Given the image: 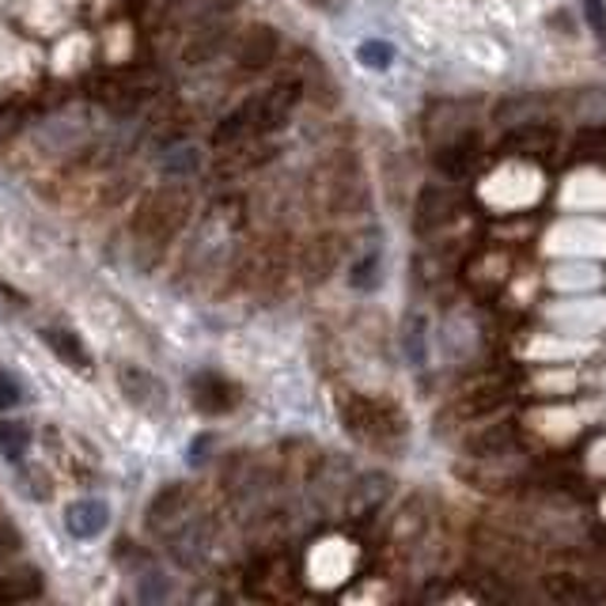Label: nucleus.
I'll use <instances>...</instances> for the list:
<instances>
[{
    "label": "nucleus",
    "mask_w": 606,
    "mask_h": 606,
    "mask_svg": "<svg viewBox=\"0 0 606 606\" xmlns=\"http://www.w3.org/2000/svg\"><path fill=\"white\" fill-rule=\"evenodd\" d=\"M550 95H543V92H520V95H508V100L497 103V110H493V118L501 121V126H523V121H538V118H546L550 114Z\"/></svg>",
    "instance_id": "obj_14"
},
{
    "label": "nucleus",
    "mask_w": 606,
    "mask_h": 606,
    "mask_svg": "<svg viewBox=\"0 0 606 606\" xmlns=\"http://www.w3.org/2000/svg\"><path fill=\"white\" fill-rule=\"evenodd\" d=\"M341 261V243L338 240H315L307 247V254H303V273L307 277H315V281H323V277H330L334 273V266Z\"/></svg>",
    "instance_id": "obj_20"
},
{
    "label": "nucleus",
    "mask_w": 606,
    "mask_h": 606,
    "mask_svg": "<svg viewBox=\"0 0 606 606\" xmlns=\"http://www.w3.org/2000/svg\"><path fill=\"white\" fill-rule=\"evenodd\" d=\"M106 523H110V508L103 501H92V497L72 501L65 508V527H69L72 538H100L106 531Z\"/></svg>",
    "instance_id": "obj_16"
},
{
    "label": "nucleus",
    "mask_w": 606,
    "mask_h": 606,
    "mask_svg": "<svg viewBox=\"0 0 606 606\" xmlns=\"http://www.w3.org/2000/svg\"><path fill=\"white\" fill-rule=\"evenodd\" d=\"M209 444H212V436H209V432H205V436L194 440V447H190V466H201L205 458H209V455H205V452H209Z\"/></svg>",
    "instance_id": "obj_29"
},
{
    "label": "nucleus",
    "mask_w": 606,
    "mask_h": 606,
    "mask_svg": "<svg viewBox=\"0 0 606 606\" xmlns=\"http://www.w3.org/2000/svg\"><path fill=\"white\" fill-rule=\"evenodd\" d=\"M561 144V133L557 126H550L546 118L538 121H523V126H512L508 133L501 137V152L508 155H527V160H550Z\"/></svg>",
    "instance_id": "obj_5"
},
{
    "label": "nucleus",
    "mask_w": 606,
    "mask_h": 606,
    "mask_svg": "<svg viewBox=\"0 0 606 606\" xmlns=\"http://www.w3.org/2000/svg\"><path fill=\"white\" fill-rule=\"evenodd\" d=\"M341 421L349 436H357L368 447H398L406 440V417L391 398L349 395L341 403Z\"/></svg>",
    "instance_id": "obj_3"
},
{
    "label": "nucleus",
    "mask_w": 606,
    "mask_h": 606,
    "mask_svg": "<svg viewBox=\"0 0 606 606\" xmlns=\"http://www.w3.org/2000/svg\"><path fill=\"white\" fill-rule=\"evenodd\" d=\"M584 8H587V20H592V27L606 38V4H603V0H584Z\"/></svg>",
    "instance_id": "obj_28"
},
{
    "label": "nucleus",
    "mask_w": 606,
    "mask_h": 606,
    "mask_svg": "<svg viewBox=\"0 0 606 606\" xmlns=\"http://www.w3.org/2000/svg\"><path fill=\"white\" fill-rule=\"evenodd\" d=\"M23 403V387L20 380H12V375L0 372V409H12Z\"/></svg>",
    "instance_id": "obj_27"
},
{
    "label": "nucleus",
    "mask_w": 606,
    "mask_h": 606,
    "mask_svg": "<svg viewBox=\"0 0 606 606\" xmlns=\"http://www.w3.org/2000/svg\"><path fill=\"white\" fill-rule=\"evenodd\" d=\"M508 387L504 383H486V387H474L466 391V395H458L452 406L440 413V424L444 429H455V424H474L481 421V417H493L497 409H501L508 403Z\"/></svg>",
    "instance_id": "obj_4"
},
{
    "label": "nucleus",
    "mask_w": 606,
    "mask_h": 606,
    "mask_svg": "<svg viewBox=\"0 0 606 606\" xmlns=\"http://www.w3.org/2000/svg\"><path fill=\"white\" fill-rule=\"evenodd\" d=\"M137 595H141L144 603H160L171 595V584L160 576V572H144V576H137Z\"/></svg>",
    "instance_id": "obj_26"
},
{
    "label": "nucleus",
    "mask_w": 606,
    "mask_h": 606,
    "mask_svg": "<svg viewBox=\"0 0 606 606\" xmlns=\"http://www.w3.org/2000/svg\"><path fill=\"white\" fill-rule=\"evenodd\" d=\"M171 553L183 569H198V564L209 557L212 543H217V531H212V520H186L171 531Z\"/></svg>",
    "instance_id": "obj_8"
},
{
    "label": "nucleus",
    "mask_w": 606,
    "mask_h": 606,
    "mask_svg": "<svg viewBox=\"0 0 606 606\" xmlns=\"http://www.w3.org/2000/svg\"><path fill=\"white\" fill-rule=\"evenodd\" d=\"M515 447H520V424L504 421V424H486V429H478L463 444V452L470 458H501V455H512Z\"/></svg>",
    "instance_id": "obj_13"
},
{
    "label": "nucleus",
    "mask_w": 606,
    "mask_h": 606,
    "mask_svg": "<svg viewBox=\"0 0 606 606\" xmlns=\"http://www.w3.org/2000/svg\"><path fill=\"white\" fill-rule=\"evenodd\" d=\"M186 512H190V489L183 481H167L149 504V531L171 535L178 523H186Z\"/></svg>",
    "instance_id": "obj_11"
},
{
    "label": "nucleus",
    "mask_w": 606,
    "mask_h": 606,
    "mask_svg": "<svg viewBox=\"0 0 606 606\" xmlns=\"http://www.w3.org/2000/svg\"><path fill=\"white\" fill-rule=\"evenodd\" d=\"M452 212H458V194L447 183H429L421 190V198H417V209H413L417 235L436 232L444 220H452Z\"/></svg>",
    "instance_id": "obj_10"
},
{
    "label": "nucleus",
    "mask_w": 606,
    "mask_h": 606,
    "mask_svg": "<svg viewBox=\"0 0 606 606\" xmlns=\"http://www.w3.org/2000/svg\"><path fill=\"white\" fill-rule=\"evenodd\" d=\"M300 100H303L300 80H281V84L266 88V92L250 95V100H243L235 106V110L217 126L212 141H217L220 149H232V144H247L254 137L273 133V129H281L284 121L292 118Z\"/></svg>",
    "instance_id": "obj_1"
},
{
    "label": "nucleus",
    "mask_w": 606,
    "mask_h": 606,
    "mask_svg": "<svg viewBox=\"0 0 606 606\" xmlns=\"http://www.w3.org/2000/svg\"><path fill=\"white\" fill-rule=\"evenodd\" d=\"M380 254H364L360 261H353V273H349V284L360 292H372L380 284Z\"/></svg>",
    "instance_id": "obj_24"
},
{
    "label": "nucleus",
    "mask_w": 606,
    "mask_h": 606,
    "mask_svg": "<svg viewBox=\"0 0 606 606\" xmlns=\"http://www.w3.org/2000/svg\"><path fill=\"white\" fill-rule=\"evenodd\" d=\"M43 341L50 346V353L61 360V364L77 368V372H88V368H92V357H88V349H84V341H80V334L61 330V326H46Z\"/></svg>",
    "instance_id": "obj_19"
},
{
    "label": "nucleus",
    "mask_w": 606,
    "mask_h": 606,
    "mask_svg": "<svg viewBox=\"0 0 606 606\" xmlns=\"http://www.w3.org/2000/svg\"><path fill=\"white\" fill-rule=\"evenodd\" d=\"M277 57H281V35H277L273 27H266V23L247 27L240 43H235V61H240V69H247V72L269 69Z\"/></svg>",
    "instance_id": "obj_9"
},
{
    "label": "nucleus",
    "mask_w": 606,
    "mask_h": 606,
    "mask_svg": "<svg viewBox=\"0 0 606 606\" xmlns=\"http://www.w3.org/2000/svg\"><path fill=\"white\" fill-rule=\"evenodd\" d=\"M391 486H395V481H391L387 474H380V470L360 474V478L349 481V489H346V515L349 520L372 515L375 508H383V501L391 497Z\"/></svg>",
    "instance_id": "obj_12"
},
{
    "label": "nucleus",
    "mask_w": 606,
    "mask_h": 606,
    "mask_svg": "<svg viewBox=\"0 0 606 606\" xmlns=\"http://www.w3.org/2000/svg\"><path fill=\"white\" fill-rule=\"evenodd\" d=\"M569 118L584 121V126H606V84L599 88H576L569 100H561Z\"/></svg>",
    "instance_id": "obj_18"
},
{
    "label": "nucleus",
    "mask_w": 606,
    "mask_h": 606,
    "mask_svg": "<svg viewBox=\"0 0 606 606\" xmlns=\"http://www.w3.org/2000/svg\"><path fill=\"white\" fill-rule=\"evenodd\" d=\"M436 167L444 171L447 178L474 175V167H478V133H463V137H452V141L440 144Z\"/></svg>",
    "instance_id": "obj_15"
},
{
    "label": "nucleus",
    "mask_w": 606,
    "mask_h": 606,
    "mask_svg": "<svg viewBox=\"0 0 606 606\" xmlns=\"http://www.w3.org/2000/svg\"><path fill=\"white\" fill-rule=\"evenodd\" d=\"M360 61H364L368 69H387V65L395 61V46L383 43V38H372V43L360 46Z\"/></svg>",
    "instance_id": "obj_25"
},
{
    "label": "nucleus",
    "mask_w": 606,
    "mask_h": 606,
    "mask_svg": "<svg viewBox=\"0 0 606 606\" xmlns=\"http://www.w3.org/2000/svg\"><path fill=\"white\" fill-rule=\"evenodd\" d=\"M190 212H194V194H190V186L167 183V186L152 190L149 198L137 205L129 232H133V240L141 243V247H167V243L175 240V235L186 228Z\"/></svg>",
    "instance_id": "obj_2"
},
{
    "label": "nucleus",
    "mask_w": 606,
    "mask_h": 606,
    "mask_svg": "<svg viewBox=\"0 0 606 606\" xmlns=\"http://www.w3.org/2000/svg\"><path fill=\"white\" fill-rule=\"evenodd\" d=\"M543 584H546V592H550V599H557V603H587V599H595L592 587H584L576 576H561V572H550Z\"/></svg>",
    "instance_id": "obj_23"
},
{
    "label": "nucleus",
    "mask_w": 606,
    "mask_h": 606,
    "mask_svg": "<svg viewBox=\"0 0 606 606\" xmlns=\"http://www.w3.org/2000/svg\"><path fill=\"white\" fill-rule=\"evenodd\" d=\"M198 167H201V155L198 149H190V144H178V149L163 152V160H160V171L167 178H175V183H186Z\"/></svg>",
    "instance_id": "obj_22"
},
{
    "label": "nucleus",
    "mask_w": 606,
    "mask_h": 606,
    "mask_svg": "<svg viewBox=\"0 0 606 606\" xmlns=\"http://www.w3.org/2000/svg\"><path fill=\"white\" fill-rule=\"evenodd\" d=\"M31 424L27 421H0V455L8 463H23V455L31 452Z\"/></svg>",
    "instance_id": "obj_21"
},
{
    "label": "nucleus",
    "mask_w": 606,
    "mask_h": 606,
    "mask_svg": "<svg viewBox=\"0 0 606 606\" xmlns=\"http://www.w3.org/2000/svg\"><path fill=\"white\" fill-rule=\"evenodd\" d=\"M114 380H118V391L126 395V403L144 409V413H160V409L167 406V387H163V380H155L144 368L121 364L118 372H114Z\"/></svg>",
    "instance_id": "obj_6"
},
{
    "label": "nucleus",
    "mask_w": 606,
    "mask_h": 606,
    "mask_svg": "<svg viewBox=\"0 0 606 606\" xmlns=\"http://www.w3.org/2000/svg\"><path fill=\"white\" fill-rule=\"evenodd\" d=\"M190 398L201 413L220 417V413H232V409L240 406V387L220 372H194L190 375Z\"/></svg>",
    "instance_id": "obj_7"
},
{
    "label": "nucleus",
    "mask_w": 606,
    "mask_h": 606,
    "mask_svg": "<svg viewBox=\"0 0 606 606\" xmlns=\"http://www.w3.org/2000/svg\"><path fill=\"white\" fill-rule=\"evenodd\" d=\"M228 43H232V27H228V23H209V27H201L198 35L186 43L183 57H186V65H209L228 50Z\"/></svg>",
    "instance_id": "obj_17"
}]
</instances>
